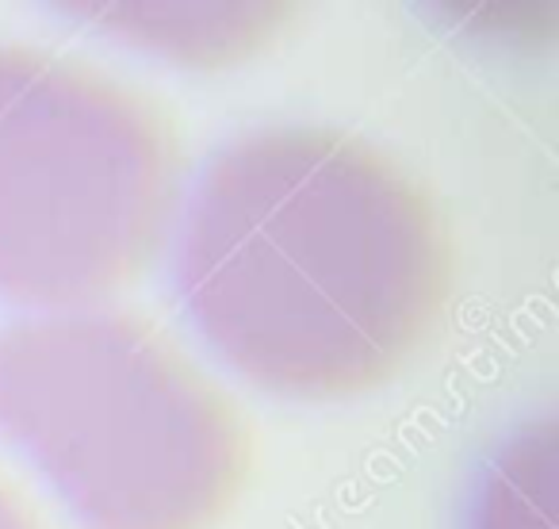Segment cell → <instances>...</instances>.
Here are the masks:
<instances>
[{
    "instance_id": "cell-1",
    "label": "cell",
    "mask_w": 559,
    "mask_h": 529,
    "mask_svg": "<svg viewBox=\"0 0 559 529\" xmlns=\"http://www.w3.org/2000/svg\"><path fill=\"white\" fill-rule=\"evenodd\" d=\"M456 284L429 185L360 134L272 124L230 139L177 226V289L207 345L284 399L388 388L426 353Z\"/></svg>"
},
{
    "instance_id": "cell-2",
    "label": "cell",
    "mask_w": 559,
    "mask_h": 529,
    "mask_svg": "<svg viewBox=\"0 0 559 529\" xmlns=\"http://www.w3.org/2000/svg\"><path fill=\"white\" fill-rule=\"evenodd\" d=\"M0 437L88 529H215L253 475L238 399L116 304L0 330Z\"/></svg>"
},
{
    "instance_id": "cell-3",
    "label": "cell",
    "mask_w": 559,
    "mask_h": 529,
    "mask_svg": "<svg viewBox=\"0 0 559 529\" xmlns=\"http://www.w3.org/2000/svg\"><path fill=\"white\" fill-rule=\"evenodd\" d=\"M188 200L173 111L134 81L0 43V296L104 307L162 261Z\"/></svg>"
},
{
    "instance_id": "cell-4",
    "label": "cell",
    "mask_w": 559,
    "mask_h": 529,
    "mask_svg": "<svg viewBox=\"0 0 559 529\" xmlns=\"http://www.w3.org/2000/svg\"><path fill=\"white\" fill-rule=\"evenodd\" d=\"M78 16L154 58L226 70L264 55L288 32V4H81Z\"/></svg>"
},
{
    "instance_id": "cell-5",
    "label": "cell",
    "mask_w": 559,
    "mask_h": 529,
    "mask_svg": "<svg viewBox=\"0 0 559 529\" xmlns=\"http://www.w3.org/2000/svg\"><path fill=\"white\" fill-rule=\"evenodd\" d=\"M472 529H556V422H528L502 445Z\"/></svg>"
},
{
    "instance_id": "cell-6",
    "label": "cell",
    "mask_w": 559,
    "mask_h": 529,
    "mask_svg": "<svg viewBox=\"0 0 559 529\" xmlns=\"http://www.w3.org/2000/svg\"><path fill=\"white\" fill-rule=\"evenodd\" d=\"M0 529H50L35 498L0 468Z\"/></svg>"
}]
</instances>
